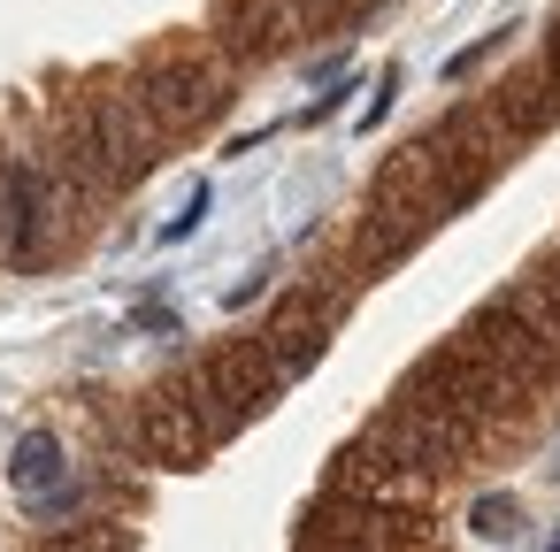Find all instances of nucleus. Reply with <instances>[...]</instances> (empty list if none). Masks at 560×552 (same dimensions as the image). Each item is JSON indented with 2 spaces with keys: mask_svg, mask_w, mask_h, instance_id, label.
<instances>
[{
  "mask_svg": "<svg viewBox=\"0 0 560 552\" xmlns=\"http://www.w3.org/2000/svg\"><path fill=\"white\" fill-rule=\"evenodd\" d=\"M506 300H514V307L552 338V353H560V246H552V254H537V261L506 284Z\"/></svg>",
  "mask_w": 560,
  "mask_h": 552,
  "instance_id": "f3484780",
  "label": "nucleus"
},
{
  "mask_svg": "<svg viewBox=\"0 0 560 552\" xmlns=\"http://www.w3.org/2000/svg\"><path fill=\"white\" fill-rule=\"evenodd\" d=\"M177 384H185V399H192L208 445H231L238 430H254V422L277 407V391H284L277 368H269V353H261L254 338H223V345H208L192 368H177Z\"/></svg>",
  "mask_w": 560,
  "mask_h": 552,
  "instance_id": "7ed1b4c3",
  "label": "nucleus"
},
{
  "mask_svg": "<svg viewBox=\"0 0 560 552\" xmlns=\"http://www.w3.org/2000/svg\"><path fill=\"white\" fill-rule=\"evenodd\" d=\"M491 124H499L506 139H545V131H560V78H552L545 62L506 70L499 93H491Z\"/></svg>",
  "mask_w": 560,
  "mask_h": 552,
  "instance_id": "dca6fc26",
  "label": "nucleus"
},
{
  "mask_svg": "<svg viewBox=\"0 0 560 552\" xmlns=\"http://www.w3.org/2000/svg\"><path fill=\"white\" fill-rule=\"evenodd\" d=\"M499 39H506V32H483V39H476V47H460V55H453V62H445V78H453V85H460V78H476V70H483V55H491V47H499Z\"/></svg>",
  "mask_w": 560,
  "mask_h": 552,
  "instance_id": "412c9836",
  "label": "nucleus"
},
{
  "mask_svg": "<svg viewBox=\"0 0 560 552\" xmlns=\"http://www.w3.org/2000/svg\"><path fill=\"white\" fill-rule=\"evenodd\" d=\"M200 39H208V47H215L231 70H261V62L292 55L300 16H292V0H215Z\"/></svg>",
  "mask_w": 560,
  "mask_h": 552,
  "instance_id": "f8f14e48",
  "label": "nucleus"
},
{
  "mask_svg": "<svg viewBox=\"0 0 560 552\" xmlns=\"http://www.w3.org/2000/svg\"><path fill=\"white\" fill-rule=\"evenodd\" d=\"M39 552H139V529L116 521V514H93V521H62V529H47Z\"/></svg>",
  "mask_w": 560,
  "mask_h": 552,
  "instance_id": "a211bd4d",
  "label": "nucleus"
},
{
  "mask_svg": "<svg viewBox=\"0 0 560 552\" xmlns=\"http://www.w3.org/2000/svg\"><path fill=\"white\" fill-rule=\"evenodd\" d=\"M545 552H560V529H552V537H545Z\"/></svg>",
  "mask_w": 560,
  "mask_h": 552,
  "instance_id": "393cba45",
  "label": "nucleus"
},
{
  "mask_svg": "<svg viewBox=\"0 0 560 552\" xmlns=\"http://www.w3.org/2000/svg\"><path fill=\"white\" fill-rule=\"evenodd\" d=\"M231 85H238V70H231L200 32L147 47V62L131 70V93H139V108L154 116V131H162L170 146L192 139V131H208V124L231 108Z\"/></svg>",
  "mask_w": 560,
  "mask_h": 552,
  "instance_id": "f03ea898",
  "label": "nucleus"
},
{
  "mask_svg": "<svg viewBox=\"0 0 560 552\" xmlns=\"http://www.w3.org/2000/svg\"><path fill=\"white\" fill-rule=\"evenodd\" d=\"M292 552H307V544H292Z\"/></svg>",
  "mask_w": 560,
  "mask_h": 552,
  "instance_id": "a878e982",
  "label": "nucleus"
},
{
  "mask_svg": "<svg viewBox=\"0 0 560 552\" xmlns=\"http://www.w3.org/2000/svg\"><path fill=\"white\" fill-rule=\"evenodd\" d=\"M292 544H307V552H430V514L422 506H376L361 491L323 483L300 506Z\"/></svg>",
  "mask_w": 560,
  "mask_h": 552,
  "instance_id": "20e7f679",
  "label": "nucleus"
},
{
  "mask_svg": "<svg viewBox=\"0 0 560 552\" xmlns=\"http://www.w3.org/2000/svg\"><path fill=\"white\" fill-rule=\"evenodd\" d=\"M16 246V154H0V269H9Z\"/></svg>",
  "mask_w": 560,
  "mask_h": 552,
  "instance_id": "6ab92c4d",
  "label": "nucleus"
},
{
  "mask_svg": "<svg viewBox=\"0 0 560 552\" xmlns=\"http://www.w3.org/2000/svg\"><path fill=\"white\" fill-rule=\"evenodd\" d=\"M369 437L376 445H392L415 475H453L460 460H468V445H476V430L468 422H453V414H438V407H422V399H407V391H392L384 399V414L369 422Z\"/></svg>",
  "mask_w": 560,
  "mask_h": 552,
  "instance_id": "9b49d317",
  "label": "nucleus"
},
{
  "mask_svg": "<svg viewBox=\"0 0 560 552\" xmlns=\"http://www.w3.org/2000/svg\"><path fill=\"white\" fill-rule=\"evenodd\" d=\"M399 391L422 399V407H438V414H453V422H468L476 437H483L491 422H514V414H522V407H514V399H506V391H499V384H491L453 338H445L438 353H422V361L399 376Z\"/></svg>",
  "mask_w": 560,
  "mask_h": 552,
  "instance_id": "9d476101",
  "label": "nucleus"
},
{
  "mask_svg": "<svg viewBox=\"0 0 560 552\" xmlns=\"http://www.w3.org/2000/svg\"><path fill=\"white\" fill-rule=\"evenodd\" d=\"M9 491L24 498L32 521H70L78 514V483H70V460H62V437L55 430H24L9 445Z\"/></svg>",
  "mask_w": 560,
  "mask_h": 552,
  "instance_id": "4468645a",
  "label": "nucleus"
},
{
  "mask_svg": "<svg viewBox=\"0 0 560 552\" xmlns=\"http://www.w3.org/2000/svg\"><path fill=\"white\" fill-rule=\"evenodd\" d=\"M78 108H85V124H93V139H101V162H108L116 192L147 185V177L162 169L170 139H162V131H154V116L139 108L131 78H93V85L78 93Z\"/></svg>",
  "mask_w": 560,
  "mask_h": 552,
  "instance_id": "0eeeda50",
  "label": "nucleus"
},
{
  "mask_svg": "<svg viewBox=\"0 0 560 552\" xmlns=\"http://www.w3.org/2000/svg\"><path fill=\"white\" fill-rule=\"evenodd\" d=\"M124 437H131V445H139V453L154 460V468H200V460L215 453L177 376H170V384H154V391H139V407H131Z\"/></svg>",
  "mask_w": 560,
  "mask_h": 552,
  "instance_id": "ddd939ff",
  "label": "nucleus"
},
{
  "mask_svg": "<svg viewBox=\"0 0 560 552\" xmlns=\"http://www.w3.org/2000/svg\"><path fill=\"white\" fill-rule=\"evenodd\" d=\"M392 101H399V62H392V70H384V78H376V101H369V124H376V116H384V108H392Z\"/></svg>",
  "mask_w": 560,
  "mask_h": 552,
  "instance_id": "5701e85b",
  "label": "nucleus"
},
{
  "mask_svg": "<svg viewBox=\"0 0 560 552\" xmlns=\"http://www.w3.org/2000/svg\"><path fill=\"white\" fill-rule=\"evenodd\" d=\"M438 223H445L438 169H430L422 139H399V146L384 154V169H376L369 200H361V223H353V269H361V284H369V277H384V269H399V261L438 231Z\"/></svg>",
  "mask_w": 560,
  "mask_h": 552,
  "instance_id": "f257e3e1",
  "label": "nucleus"
},
{
  "mask_svg": "<svg viewBox=\"0 0 560 552\" xmlns=\"http://www.w3.org/2000/svg\"><path fill=\"white\" fill-rule=\"evenodd\" d=\"M415 139H422V154H430V169H438V200H445V215L468 208V200L499 177V146H506V131L491 124L483 101L445 108V116H438L430 131H415Z\"/></svg>",
  "mask_w": 560,
  "mask_h": 552,
  "instance_id": "6e6552de",
  "label": "nucleus"
},
{
  "mask_svg": "<svg viewBox=\"0 0 560 552\" xmlns=\"http://www.w3.org/2000/svg\"><path fill=\"white\" fill-rule=\"evenodd\" d=\"M330 483H338V491H361V498H376V506H430V475H415V468H407L392 445H376L369 430L338 445Z\"/></svg>",
  "mask_w": 560,
  "mask_h": 552,
  "instance_id": "2eb2a0df",
  "label": "nucleus"
},
{
  "mask_svg": "<svg viewBox=\"0 0 560 552\" xmlns=\"http://www.w3.org/2000/svg\"><path fill=\"white\" fill-rule=\"evenodd\" d=\"M537 62H545V70H552V78H560V9H552V16H545V47H537Z\"/></svg>",
  "mask_w": 560,
  "mask_h": 552,
  "instance_id": "b1692460",
  "label": "nucleus"
},
{
  "mask_svg": "<svg viewBox=\"0 0 560 552\" xmlns=\"http://www.w3.org/2000/svg\"><path fill=\"white\" fill-rule=\"evenodd\" d=\"M101 215L47 169V162H16V246H9V269H55L85 246Z\"/></svg>",
  "mask_w": 560,
  "mask_h": 552,
  "instance_id": "423d86ee",
  "label": "nucleus"
},
{
  "mask_svg": "<svg viewBox=\"0 0 560 552\" xmlns=\"http://www.w3.org/2000/svg\"><path fill=\"white\" fill-rule=\"evenodd\" d=\"M476 537H514V498H476Z\"/></svg>",
  "mask_w": 560,
  "mask_h": 552,
  "instance_id": "aec40b11",
  "label": "nucleus"
},
{
  "mask_svg": "<svg viewBox=\"0 0 560 552\" xmlns=\"http://www.w3.org/2000/svg\"><path fill=\"white\" fill-rule=\"evenodd\" d=\"M338 322H346V284H292V292L269 307V322L254 330V345L269 353L277 384H300V376L323 368Z\"/></svg>",
  "mask_w": 560,
  "mask_h": 552,
  "instance_id": "1a4fd4ad",
  "label": "nucleus"
},
{
  "mask_svg": "<svg viewBox=\"0 0 560 552\" xmlns=\"http://www.w3.org/2000/svg\"><path fill=\"white\" fill-rule=\"evenodd\" d=\"M200 215H208V185H192V200H185V215H177V223H170L162 238H192V231H200Z\"/></svg>",
  "mask_w": 560,
  "mask_h": 552,
  "instance_id": "4be33fe9",
  "label": "nucleus"
},
{
  "mask_svg": "<svg viewBox=\"0 0 560 552\" xmlns=\"http://www.w3.org/2000/svg\"><path fill=\"white\" fill-rule=\"evenodd\" d=\"M453 345L514 399V407H529V391L545 384V376H560V353H552V338L506 300V292H491L483 307H468V322L453 330Z\"/></svg>",
  "mask_w": 560,
  "mask_h": 552,
  "instance_id": "39448f33",
  "label": "nucleus"
}]
</instances>
